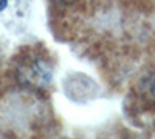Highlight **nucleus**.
I'll list each match as a JSON object with an SVG mask.
<instances>
[{"instance_id":"1","label":"nucleus","mask_w":155,"mask_h":139,"mask_svg":"<svg viewBox=\"0 0 155 139\" xmlns=\"http://www.w3.org/2000/svg\"><path fill=\"white\" fill-rule=\"evenodd\" d=\"M19 81L23 85L34 87V88H41L47 85L51 79V70L48 64L42 59H31V60H25L22 62V65L17 70Z\"/></svg>"},{"instance_id":"2","label":"nucleus","mask_w":155,"mask_h":139,"mask_svg":"<svg viewBox=\"0 0 155 139\" xmlns=\"http://www.w3.org/2000/svg\"><path fill=\"white\" fill-rule=\"evenodd\" d=\"M8 5V0H0V11H3Z\"/></svg>"}]
</instances>
